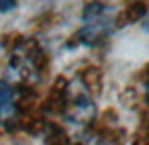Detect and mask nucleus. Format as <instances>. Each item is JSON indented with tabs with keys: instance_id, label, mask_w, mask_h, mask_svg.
Returning <instances> with one entry per match:
<instances>
[{
	"instance_id": "1",
	"label": "nucleus",
	"mask_w": 149,
	"mask_h": 145,
	"mask_svg": "<svg viewBox=\"0 0 149 145\" xmlns=\"http://www.w3.org/2000/svg\"><path fill=\"white\" fill-rule=\"evenodd\" d=\"M13 112V88L0 80V116Z\"/></svg>"
},
{
	"instance_id": "2",
	"label": "nucleus",
	"mask_w": 149,
	"mask_h": 145,
	"mask_svg": "<svg viewBox=\"0 0 149 145\" xmlns=\"http://www.w3.org/2000/svg\"><path fill=\"white\" fill-rule=\"evenodd\" d=\"M13 8H17V2H13V0H2L0 2V13H8Z\"/></svg>"
}]
</instances>
